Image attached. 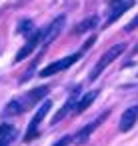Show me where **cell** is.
Instances as JSON below:
<instances>
[{
	"label": "cell",
	"instance_id": "1",
	"mask_svg": "<svg viewBox=\"0 0 138 146\" xmlns=\"http://www.w3.org/2000/svg\"><path fill=\"white\" fill-rule=\"evenodd\" d=\"M48 86H38V88H34V90H30V92H26L24 96H20V98H14V100H10L8 104H6V108H4V116L8 118V116H18V114H22V112H26L28 108H32L36 102H40L46 94H48Z\"/></svg>",
	"mask_w": 138,
	"mask_h": 146
},
{
	"label": "cell",
	"instance_id": "2",
	"mask_svg": "<svg viewBox=\"0 0 138 146\" xmlns=\"http://www.w3.org/2000/svg\"><path fill=\"white\" fill-rule=\"evenodd\" d=\"M124 50H126V44H114L112 48H108V50L102 54V58L96 62V66L92 68V72L88 74V78H90V80H96V78L102 74V70H104L108 64H112V62H114V60L124 52Z\"/></svg>",
	"mask_w": 138,
	"mask_h": 146
},
{
	"label": "cell",
	"instance_id": "3",
	"mask_svg": "<svg viewBox=\"0 0 138 146\" xmlns=\"http://www.w3.org/2000/svg\"><path fill=\"white\" fill-rule=\"evenodd\" d=\"M80 52H74V54H70V56H64V58H60V60H54L52 64H48V66H44L38 74L42 76V78H48V76H54V74H58V72H62V70H66V68H70L74 62H78L80 60Z\"/></svg>",
	"mask_w": 138,
	"mask_h": 146
},
{
	"label": "cell",
	"instance_id": "4",
	"mask_svg": "<svg viewBox=\"0 0 138 146\" xmlns=\"http://www.w3.org/2000/svg\"><path fill=\"white\" fill-rule=\"evenodd\" d=\"M50 108H52V102H50V100H44V102L40 104V108L36 110V114H34V118H32V122H30V126H28V130H26V136H24L26 142H30V140H34V138L38 136V126L42 124V120L46 118V114L50 112Z\"/></svg>",
	"mask_w": 138,
	"mask_h": 146
},
{
	"label": "cell",
	"instance_id": "5",
	"mask_svg": "<svg viewBox=\"0 0 138 146\" xmlns=\"http://www.w3.org/2000/svg\"><path fill=\"white\" fill-rule=\"evenodd\" d=\"M64 20H66V16L60 14V16H56V18L48 24V28L42 30V42H40V44H42L44 48H46V46H48V44L60 34V30H62V26H64Z\"/></svg>",
	"mask_w": 138,
	"mask_h": 146
},
{
	"label": "cell",
	"instance_id": "6",
	"mask_svg": "<svg viewBox=\"0 0 138 146\" xmlns=\"http://www.w3.org/2000/svg\"><path fill=\"white\" fill-rule=\"evenodd\" d=\"M108 114H110L108 110H106V112H102L94 122H90V124H86L82 130H78V134L74 136V142H76V144H86V142H88V138H90V134H92V132H94V130H96V128H98V126L108 118Z\"/></svg>",
	"mask_w": 138,
	"mask_h": 146
},
{
	"label": "cell",
	"instance_id": "7",
	"mask_svg": "<svg viewBox=\"0 0 138 146\" xmlns=\"http://www.w3.org/2000/svg\"><path fill=\"white\" fill-rule=\"evenodd\" d=\"M40 42H42V30H34V34H32V36H28V42L18 50V54H16L14 62H22L26 56H30V54L34 52V48H36Z\"/></svg>",
	"mask_w": 138,
	"mask_h": 146
},
{
	"label": "cell",
	"instance_id": "8",
	"mask_svg": "<svg viewBox=\"0 0 138 146\" xmlns=\"http://www.w3.org/2000/svg\"><path fill=\"white\" fill-rule=\"evenodd\" d=\"M136 120H138V104H134V106H130V108L124 110V114L120 118V130L122 132H128L136 124Z\"/></svg>",
	"mask_w": 138,
	"mask_h": 146
},
{
	"label": "cell",
	"instance_id": "9",
	"mask_svg": "<svg viewBox=\"0 0 138 146\" xmlns=\"http://www.w3.org/2000/svg\"><path fill=\"white\" fill-rule=\"evenodd\" d=\"M78 94H80V86H78V88L72 92V96L66 100V104H64V106H62V108L56 112V116L52 118V124H58V122H60V120H62V118H64V116H66L70 110H74V106H76V100H78Z\"/></svg>",
	"mask_w": 138,
	"mask_h": 146
},
{
	"label": "cell",
	"instance_id": "10",
	"mask_svg": "<svg viewBox=\"0 0 138 146\" xmlns=\"http://www.w3.org/2000/svg\"><path fill=\"white\" fill-rule=\"evenodd\" d=\"M132 6H134V0H124V2L116 4V6L112 8V12L108 14V18H106V24H104V26H110V24H114V22H116V20H118V18H120V16H122L126 10H130Z\"/></svg>",
	"mask_w": 138,
	"mask_h": 146
},
{
	"label": "cell",
	"instance_id": "11",
	"mask_svg": "<svg viewBox=\"0 0 138 146\" xmlns=\"http://www.w3.org/2000/svg\"><path fill=\"white\" fill-rule=\"evenodd\" d=\"M96 98H98V90H92V92L84 94V96H82V98L76 102V106H74V112H76V114L84 112V110H86V108H88V106H90V104H92Z\"/></svg>",
	"mask_w": 138,
	"mask_h": 146
},
{
	"label": "cell",
	"instance_id": "12",
	"mask_svg": "<svg viewBox=\"0 0 138 146\" xmlns=\"http://www.w3.org/2000/svg\"><path fill=\"white\" fill-rule=\"evenodd\" d=\"M14 136H16V128L12 126V124H0V144H10L12 140H14Z\"/></svg>",
	"mask_w": 138,
	"mask_h": 146
},
{
	"label": "cell",
	"instance_id": "13",
	"mask_svg": "<svg viewBox=\"0 0 138 146\" xmlns=\"http://www.w3.org/2000/svg\"><path fill=\"white\" fill-rule=\"evenodd\" d=\"M96 24H98V16H96V14H94V16H88L86 20H82V22L74 28V34H84V32L92 30Z\"/></svg>",
	"mask_w": 138,
	"mask_h": 146
},
{
	"label": "cell",
	"instance_id": "14",
	"mask_svg": "<svg viewBox=\"0 0 138 146\" xmlns=\"http://www.w3.org/2000/svg\"><path fill=\"white\" fill-rule=\"evenodd\" d=\"M34 30V24L30 22V20H24V22H20V26H18V32H22V34H28L30 36V32Z\"/></svg>",
	"mask_w": 138,
	"mask_h": 146
},
{
	"label": "cell",
	"instance_id": "15",
	"mask_svg": "<svg viewBox=\"0 0 138 146\" xmlns=\"http://www.w3.org/2000/svg\"><path fill=\"white\" fill-rule=\"evenodd\" d=\"M136 28H138V14L130 20V24H126V26H124V30H126V32H132V30H136Z\"/></svg>",
	"mask_w": 138,
	"mask_h": 146
},
{
	"label": "cell",
	"instance_id": "16",
	"mask_svg": "<svg viewBox=\"0 0 138 146\" xmlns=\"http://www.w3.org/2000/svg\"><path fill=\"white\" fill-rule=\"evenodd\" d=\"M72 140H74V138H72V136H62V138H60V140H58V142H54V144H52V146H68V144H70V142H72Z\"/></svg>",
	"mask_w": 138,
	"mask_h": 146
},
{
	"label": "cell",
	"instance_id": "17",
	"mask_svg": "<svg viewBox=\"0 0 138 146\" xmlns=\"http://www.w3.org/2000/svg\"><path fill=\"white\" fill-rule=\"evenodd\" d=\"M94 40H96V38H94V36H92V38H88V42H86V44H84V48H90V46H92V42H94Z\"/></svg>",
	"mask_w": 138,
	"mask_h": 146
},
{
	"label": "cell",
	"instance_id": "18",
	"mask_svg": "<svg viewBox=\"0 0 138 146\" xmlns=\"http://www.w3.org/2000/svg\"><path fill=\"white\" fill-rule=\"evenodd\" d=\"M0 146H6V144H0Z\"/></svg>",
	"mask_w": 138,
	"mask_h": 146
}]
</instances>
